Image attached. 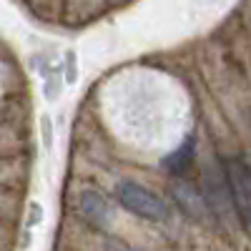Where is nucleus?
Masks as SVG:
<instances>
[{"mask_svg":"<svg viewBox=\"0 0 251 251\" xmlns=\"http://www.w3.org/2000/svg\"><path fill=\"white\" fill-rule=\"evenodd\" d=\"M221 166L231 208L236 211L244 231L251 234V166L244 158H224Z\"/></svg>","mask_w":251,"mask_h":251,"instance_id":"1","label":"nucleus"},{"mask_svg":"<svg viewBox=\"0 0 251 251\" xmlns=\"http://www.w3.org/2000/svg\"><path fill=\"white\" fill-rule=\"evenodd\" d=\"M116 199L126 211H131L146 221H163L169 216V206L163 203V199L136 181H121L116 188Z\"/></svg>","mask_w":251,"mask_h":251,"instance_id":"2","label":"nucleus"},{"mask_svg":"<svg viewBox=\"0 0 251 251\" xmlns=\"http://www.w3.org/2000/svg\"><path fill=\"white\" fill-rule=\"evenodd\" d=\"M171 194H174L176 203H178L191 219L203 221V219L208 216V203H206V199L196 191L191 183H186V181H176V183H171Z\"/></svg>","mask_w":251,"mask_h":251,"instance_id":"3","label":"nucleus"},{"mask_svg":"<svg viewBox=\"0 0 251 251\" xmlns=\"http://www.w3.org/2000/svg\"><path fill=\"white\" fill-rule=\"evenodd\" d=\"M194 153H196V141H194V136H188L176 151H171L163 158V169L171 176H186L188 169L194 166Z\"/></svg>","mask_w":251,"mask_h":251,"instance_id":"4","label":"nucleus"},{"mask_svg":"<svg viewBox=\"0 0 251 251\" xmlns=\"http://www.w3.org/2000/svg\"><path fill=\"white\" fill-rule=\"evenodd\" d=\"M80 214L86 216L93 226H106L108 219H111V208H108L106 199H103L100 194L83 191V196H80Z\"/></svg>","mask_w":251,"mask_h":251,"instance_id":"5","label":"nucleus"}]
</instances>
